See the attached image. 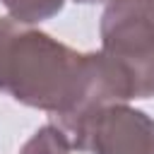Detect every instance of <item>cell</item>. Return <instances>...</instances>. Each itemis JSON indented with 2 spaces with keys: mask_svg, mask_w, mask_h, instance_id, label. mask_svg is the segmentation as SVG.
<instances>
[{
  "mask_svg": "<svg viewBox=\"0 0 154 154\" xmlns=\"http://www.w3.org/2000/svg\"><path fill=\"white\" fill-rule=\"evenodd\" d=\"M0 91L22 106L51 113V123L77 152L101 108L130 101L123 72L101 51L77 53L12 17H0Z\"/></svg>",
  "mask_w": 154,
  "mask_h": 154,
  "instance_id": "cell-1",
  "label": "cell"
},
{
  "mask_svg": "<svg viewBox=\"0 0 154 154\" xmlns=\"http://www.w3.org/2000/svg\"><path fill=\"white\" fill-rule=\"evenodd\" d=\"M99 34L101 53L123 72L130 101L154 96V0H108Z\"/></svg>",
  "mask_w": 154,
  "mask_h": 154,
  "instance_id": "cell-2",
  "label": "cell"
},
{
  "mask_svg": "<svg viewBox=\"0 0 154 154\" xmlns=\"http://www.w3.org/2000/svg\"><path fill=\"white\" fill-rule=\"evenodd\" d=\"M82 152L154 154V118L128 103H111L91 118Z\"/></svg>",
  "mask_w": 154,
  "mask_h": 154,
  "instance_id": "cell-3",
  "label": "cell"
},
{
  "mask_svg": "<svg viewBox=\"0 0 154 154\" xmlns=\"http://www.w3.org/2000/svg\"><path fill=\"white\" fill-rule=\"evenodd\" d=\"M7 10V14L22 24H38L43 19L55 17L65 0H0Z\"/></svg>",
  "mask_w": 154,
  "mask_h": 154,
  "instance_id": "cell-4",
  "label": "cell"
},
{
  "mask_svg": "<svg viewBox=\"0 0 154 154\" xmlns=\"http://www.w3.org/2000/svg\"><path fill=\"white\" fill-rule=\"evenodd\" d=\"M70 142L63 130L53 123L38 128L19 149V154H70Z\"/></svg>",
  "mask_w": 154,
  "mask_h": 154,
  "instance_id": "cell-5",
  "label": "cell"
},
{
  "mask_svg": "<svg viewBox=\"0 0 154 154\" xmlns=\"http://www.w3.org/2000/svg\"><path fill=\"white\" fill-rule=\"evenodd\" d=\"M77 5H96V2H108V0H75Z\"/></svg>",
  "mask_w": 154,
  "mask_h": 154,
  "instance_id": "cell-6",
  "label": "cell"
}]
</instances>
